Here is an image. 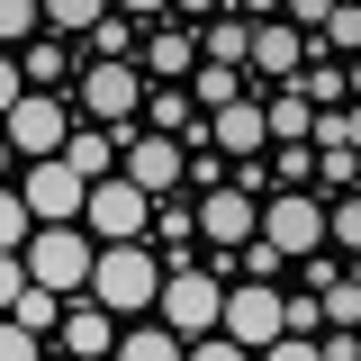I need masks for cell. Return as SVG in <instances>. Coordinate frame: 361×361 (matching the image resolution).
<instances>
[{
    "instance_id": "obj_1",
    "label": "cell",
    "mask_w": 361,
    "mask_h": 361,
    "mask_svg": "<svg viewBox=\"0 0 361 361\" xmlns=\"http://www.w3.org/2000/svg\"><path fill=\"white\" fill-rule=\"evenodd\" d=\"M154 289H163V253H154V244H99V253H90L82 298H99L109 316H145Z\"/></svg>"
},
{
    "instance_id": "obj_2",
    "label": "cell",
    "mask_w": 361,
    "mask_h": 361,
    "mask_svg": "<svg viewBox=\"0 0 361 361\" xmlns=\"http://www.w3.org/2000/svg\"><path fill=\"white\" fill-rule=\"evenodd\" d=\"M90 244L82 226H27V244H18V262H27V280L37 289H54V298H82V280H90Z\"/></svg>"
},
{
    "instance_id": "obj_3",
    "label": "cell",
    "mask_w": 361,
    "mask_h": 361,
    "mask_svg": "<svg viewBox=\"0 0 361 361\" xmlns=\"http://www.w3.org/2000/svg\"><path fill=\"white\" fill-rule=\"evenodd\" d=\"M0 135H9L18 163H45V154H63V135H73V99H63V90H18V99L0 109Z\"/></svg>"
},
{
    "instance_id": "obj_4",
    "label": "cell",
    "mask_w": 361,
    "mask_h": 361,
    "mask_svg": "<svg viewBox=\"0 0 361 361\" xmlns=\"http://www.w3.org/2000/svg\"><path fill=\"white\" fill-rule=\"evenodd\" d=\"M253 235H262L280 262L325 253V199H316V190H271L262 208H253Z\"/></svg>"
},
{
    "instance_id": "obj_5",
    "label": "cell",
    "mask_w": 361,
    "mask_h": 361,
    "mask_svg": "<svg viewBox=\"0 0 361 361\" xmlns=\"http://www.w3.org/2000/svg\"><path fill=\"white\" fill-rule=\"evenodd\" d=\"M217 298H226V280H217V271L172 262V271H163V289H154V316L172 325L180 343H199V334H217Z\"/></svg>"
},
{
    "instance_id": "obj_6",
    "label": "cell",
    "mask_w": 361,
    "mask_h": 361,
    "mask_svg": "<svg viewBox=\"0 0 361 361\" xmlns=\"http://www.w3.org/2000/svg\"><path fill=\"white\" fill-rule=\"evenodd\" d=\"M145 217H154V199L135 180H118V172L82 190V235L90 244H145Z\"/></svg>"
},
{
    "instance_id": "obj_7",
    "label": "cell",
    "mask_w": 361,
    "mask_h": 361,
    "mask_svg": "<svg viewBox=\"0 0 361 361\" xmlns=\"http://www.w3.org/2000/svg\"><path fill=\"white\" fill-rule=\"evenodd\" d=\"M18 190V208H27V226H82V190L90 180L63 163V154H45V163H27V172L9 180Z\"/></svg>"
},
{
    "instance_id": "obj_8",
    "label": "cell",
    "mask_w": 361,
    "mask_h": 361,
    "mask_svg": "<svg viewBox=\"0 0 361 361\" xmlns=\"http://www.w3.org/2000/svg\"><path fill=\"white\" fill-rule=\"evenodd\" d=\"M135 99H145V73L135 63H90L82 82H73V109H82V127H127L135 118Z\"/></svg>"
},
{
    "instance_id": "obj_9",
    "label": "cell",
    "mask_w": 361,
    "mask_h": 361,
    "mask_svg": "<svg viewBox=\"0 0 361 361\" xmlns=\"http://www.w3.org/2000/svg\"><path fill=\"white\" fill-rule=\"evenodd\" d=\"M217 334H226V343H244V353L280 343V289H271V280H244V289H226V298H217Z\"/></svg>"
},
{
    "instance_id": "obj_10",
    "label": "cell",
    "mask_w": 361,
    "mask_h": 361,
    "mask_svg": "<svg viewBox=\"0 0 361 361\" xmlns=\"http://www.w3.org/2000/svg\"><path fill=\"white\" fill-rule=\"evenodd\" d=\"M298 63H307V37L289 18H253L244 27V82H289Z\"/></svg>"
},
{
    "instance_id": "obj_11",
    "label": "cell",
    "mask_w": 361,
    "mask_h": 361,
    "mask_svg": "<svg viewBox=\"0 0 361 361\" xmlns=\"http://www.w3.org/2000/svg\"><path fill=\"white\" fill-rule=\"evenodd\" d=\"M118 180H135L145 199H172L180 190V145L172 135H118Z\"/></svg>"
},
{
    "instance_id": "obj_12",
    "label": "cell",
    "mask_w": 361,
    "mask_h": 361,
    "mask_svg": "<svg viewBox=\"0 0 361 361\" xmlns=\"http://www.w3.org/2000/svg\"><path fill=\"white\" fill-rule=\"evenodd\" d=\"M208 145H217V154H235V163L271 145V127H262V82H244L226 109H208Z\"/></svg>"
},
{
    "instance_id": "obj_13",
    "label": "cell",
    "mask_w": 361,
    "mask_h": 361,
    "mask_svg": "<svg viewBox=\"0 0 361 361\" xmlns=\"http://www.w3.org/2000/svg\"><path fill=\"white\" fill-rule=\"evenodd\" d=\"M190 217H199V235H208V244H226V253H235V244L253 235V190H235V180H208V199H199Z\"/></svg>"
},
{
    "instance_id": "obj_14",
    "label": "cell",
    "mask_w": 361,
    "mask_h": 361,
    "mask_svg": "<svg viewBox=\"0 0 361 361\" xmlns=\"http://www.w3.org/2000/svg\"><path fill=\"white\" fill-rule=\"evenodd\" d=\"M135 109H145V135H172V145H190V135H208V118H199V99H190L180 82H145V99H135Z\"/></svg>"
},
{
    "instance_id": "obj_15",
    "label": "cell",
    "mask_w": 361,
    "mask_h": 361,
    "mask_svg": "<svg viewBox=\"0 0 361 361\" xmlns=\"http://www.w3.org/2000/svg\"><path fill=\"white\" fill-rule=\"evenodd\" d=\"M190 63H199V27H154V37H135V73H145V82H190Z\"/></svg>"
},
{
    "instance_id": "obj_16",
    "label": "cell",
    "mask_w": 361,
    "mask_h": 361,
    "mask_svg": "<svg viewBox=\"0 0 361 361\" xmlns=\"http://www.w3.org/2000/svg\"><path fill=\"white\" fill-rule=\"evenodd\" d=\"M54 334H63V361H99L109 343H118V316L99 307V298H82V307L54 316Z\"/></svg>"
},
{
    "instance_id": "obj_17",
    "label": "cell",
    "mask_w": 361,
    "mask_h": 361,
    "mask_svg": "<svg viewBox=\"0 0 361 361\" xmlns=\"http://www.w3.org/2000/svg\"><path fill=\"white\" fill-rule=\"evenodd\" d=\"M18 82H27V90H63V82H73L63 37H27V45H18Z\"/></svg>"
},
{
    "instance_id": "obj_18",
    "label": "cell",
    "mask_w": 361,
    "mask_h": 361,
    "mask_svg": "<svg viewBox=\"0 0 361 361\" xmlns=\"http://www.w3.org/2000/svg\"><path fill=\"white\" fill-rule=\"evenodd\" d=\"M63 163H73L82 180H109V172H118V135H109V127H73V135H63Z\"/></svg>"
},
{
    "instance_id": "obj_19",
    "label": "cell",
    "mask_w": 361,
    "mask_h": 361,
    "mask_svg": "<svg viewBox=\"0 0 361 361\" xmlns=\"http://www.w3.org/2000/svg\"><path fill=\"white\" fill-rule=\"evenodd\" d=\"M82 45H90V63H135V18L99 9V18L82 27Z\"/></svg>"
},
{
    "instance_id": "obj_20",
    "label": "cell",
    "mask_w": 361,
    "mask_h": 361,
    "mask_svg": "<svg viewBox=\"0 0 361 361\" xmlns=\"http://www.w3.org/2000/svg\"><path fill=\"white\" fill-rule=\"evenodd\" d=\"M109 361H180V334L172 325H118Z\"/></svg>"
},
{
    "instance_id": "obj_21",
    "label": "cell",
    "mask_w": 361,
    "mask_h": 361,
    "mask_svg": "<svg viewBox=\"0 0 361 361\" xmlns=\"http://www.w3.org/2000/svg\"><path fill=\"white\" fill-rule=\"evenodd\" d=\"M190 99H199V109H226V99H235V90H244V73H235V63H190Z\"/></svg>"
},
{
    "instance_id": "obj_22",
    "label": "cell",
    "mask_w": 361,
    "mask_h": 361,
    "mask_svg": "<svg viewBox=\"0 0 361 361\" xmlns=\"http://www.w3.org/2000/svg\"><path fill=\"white\" fill-rule=\"evenodd\" d=\"M307 180H325V199H343L361 180V163H353V145H316V163H307Z\"/></svg>"
},
{
    "instance_id": "obj_23",
    "label": "cell",
    "mask_w": 361,
    "mask_h": 361,
    "mask_svg": "<svg viewBox=\"0 0 361 361\" xmlns=\"http://www.w3.org/2000/svg\"><path fill=\"white\" fill-rule=\"evenodd\" d=\"M316 316H325V325H361V280L353 271H334V280L316 289Z\"/></svg>"
},
{
    "instance_id": "obj_24",
    "label": "cell",
    "mask_w": 361,
    "mask_h": 361,
    "mask_svg": "<svg viewBox=\"0 0 361 361\" xmlns=\"http://www.w3.org/2000/svg\"><path fill=\"white\" fill-rule=\"evenodd\" d=\"M0 316H18L27 334H54V316H63V298H54V289H37V280H27V289H18V298H9V307H0Z\"/></svg>"
},
{
    "instance_id": "obj_25",
    "label": "cell",
    "mask_w": 361,
    "mask_h": 361,
    "mask_svg": "<svg viewBox=\"0 0 361 361\" xmlns=\"http://www.w3.org/2000/svg\"><path fill=\"white\" fill-rule=\"evenodd\" d=\"M325 244H334V262H343V253H361V199H353V190L325 208Z\"/></svg>"
},
{
    "instance_id": "obj_26",
    "label": "cell",
    "mask_w": 361,
    "mask_h": 361,
    "mask_svg": "<svg viewBox=\"0 0 361 361\" xmlns=\"http://www.w3.org/2000/svg\"><path fill=\"white\" fill-rule=\"evenodd\" d=\"M99 9H109V0H37V18L54 27V37H82V27L99 18Z\"/></svg>"
},
{
    "instance_id": "obj_27",
    "label": "cell",
    "mask_w": 361,
    "mask_h": 361,
    "mask_svg": "<svg viewBox=\"0 0 361 361\" xmlns=\"http://www.w3.org/2000/svg\"><path fill=\"white\" fill-rule=\"evenodd\" d=\"M307 163H316L307 145H280V154H271L262 172H271V190H307Z\"/></svg>"
},
{
    "instance_id": "obj_28",
    "label": "cell",
    "mask_w": 361,
    "mask_h": 361,
    "mask_svg": "<svg viewBox=\"0 0 361 361\" xmlns=\"http://www.w3.org/2000/svg\"><path fill=\"white\" fill-rule=\"evenodd\" d=\"M27 37H37V0H0V45L18 54Z\"/></svg>"
},
{
    "instance_id": "obj_29",
    "label": "cell",
    "mask_w": 361,
    "mask_h": 361,
    "mask_svg": "<svg viewBox=\"0 0 361 361\" xmlns=\"http://www.w3.org/2000/svg\"><path fill=\"white\" fill-rule=\"evenodd\" d=\"M27 244V208H18V190L0 180V253H18Z\"/></svg>"
},
{
    "instance_id": "obj_30",
    "label": "cell",
    "mask_w": 361,
    "mask_h": 361,
    "mask_svg": "<svg viewBox=\"0 0 361 361\" xmlns=\"http://www.w3.org/2000/svg\"><path fill=\"white\" fill-rule=\"evenodd\" d=\"M180 361H253V353L226 343V334H199V343H180Z\"/></svg>"
},
{
    "instance_id": "obj_31",
    "label": "cell",
    "mask_w": 361,
    "mask_h": 361,
    "mask_svg": "<svg viewBox=\"0 0 361 361\" xmlns=\"http://www.w3.org/2000/svg\"><path fill=\"white\" fill-rule=\"evenodd\" d=\"M253 361H325V353H316V334H280V343H262Z\"/></svg>"
},
{
    "instance_id": "obj_32",
    "label": "cell",
    "mask_w": 361,
    "mask_h": 361,
    "mask_svg": "<svg viewBox=\"0 0 361 361\" xmlns=\"http://www.w3.org/2000/svg\"><path fill=\"white\" fill-rule=\"evenodd\" d=\"M0 361H37V334H27L18 316H0Z\"/></svg>"
},
{
    "instance_id": "obj_33",
    "label": "cell",
    "mask_w": 361,
    "mask_h": 361,
    "mask_svg": "<svg viewBox=\"0 0 361 361\" xmlns=\"http://www.w3.org/2000/svg\"><path fill=\"white\" fill-rule=\"evenodd\" d=\"M18 289H27V262H18V253H0V307H9Z\"/></svg>"
},
{
    "instance_id": "obj_34",
    "label": "cell",
    "mask_w": 361,
    "mask_h": 361,
    "mask_svg": "<svg viewBox=\"0 0 361 361\" xmlns=\"http://www.w3.org/2000/svg\"><path fill=\"white\" fill-rule=\"evenodd\" d=\"M18 90H27V82H18V54H9V45H0V109H9V99H18Z\"/></svg>"
},
{
    "instance_id": "obj_35",
    "label": "cell",
    "mask_w": 361,
    "mask_h": 361,
    "mask_svg": "<svg viewBox=\"0 0 361 361\" xmlns=\"http://www.w3.org/2000/svg\"><path fill=\"white\" fill-rule=\"evenodd\" d=\"M109 9H118V18H163L172 0H109Z\"/></svg>"
},
{
    "instance_id": "obj_36",
    "label": "cell",
    "mask_w": 361,
    "mask_h": 361,
    "mask_svg": "<svg viewBox=\"0 0 361 361\" xmlns=\"http://www.w3.org/2000/svg\"><path fill=\"white\" fill-rule=\"evenodd\" d=\"M235 18L253 27V18H280V0H235Z\"/></svg>"
},
{
    "instance_id": "obj_37",
    "label": "cell",
    "mask_w": 361,
    "mask_h": 361,
    "mask_svg": "<svg viewBox=\"0 0 361 361\" xmlns=\"http://www.w3.org/2000/svg\"><path fill=\"white\" fill-rule=\"evenodd\" d=\"M172 9H190V18H208V9H217V0H172Z\"/></svg>"
},
{
    "instance_id": "obj_38",
    "label": "cell",
    "mask_w": 361,
    "mask_h": 361,
    "mask_svg": "<svg viewBox=\"0 0 361 361\" xmlns=\"http://www.w3.org/2000/svg\"><path fill=\"white\" fill-rule=\"evenodd\" d=\"M9 163H18V154H9V135H0V180H9Z\"/></svg>"
}]
</instances>
